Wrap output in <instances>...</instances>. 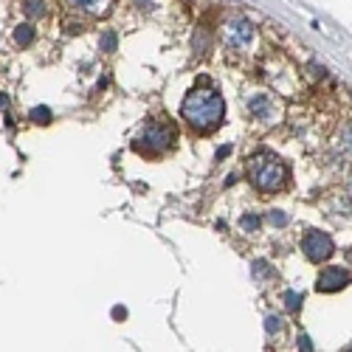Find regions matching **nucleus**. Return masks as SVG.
I'll return each instance as SVG.
<instances>
[{
  "instance_id": "f257e3e1",
  "label": "nucleus",
  "mask_w": 352,
  "mask_h": 352,
  "mask_svg": "<svg viewBox=\"0 0 352 352\" xmlns=\"http://www.w3.org/2000/svg\"><path fill=\"white\" fill-rule=\"evenodd\" d=\"M184 119L200 130V133H212L220 127L223 116H226V102L223 96L214 91V87H197V91H192L186 99H184Z\"/></svg>"
},
{
  "instance_id": "f03ea898",
  "label": "nucleus",
  "mask_w": 352,
  "mask_h": 352,
  "mask_svg": "<svg viewBox=\"0 0 352 352\" xmlns=\"http://www.w3.org/2000/svg\"><path fill=\"white\" fill-rule=\"evenodd\" d=\"M248 175H251V184L259 192H279L282 184L287 181V172L285 164L268 153H259L248 161Z\"/></svg>"
},
{
  "instance_id": "7ed1b4c3",
  "label": "nucleus",
  "mask_w": 352,
  "mask_h": 352,
  "mask_svg": "<svg viewBox=\"0 0 352 352\" xmlns=\"http://www.w3.org/2000/svg\"><path fill=\"white\" fill-rule=\"evenodd\" d=\"M172 141H175V130L166 122L153 119V122H146L141 127V133L133 138V146L144 155H161L172 146Z\"/></svg>"
},
{
  "instance_id": "20e7f679",
  "label": "nucleus",
  "mask_w": 352,
  "mask_h": 352,
  "mask_svg": "<svg viewBox=\"0 0 352 352\" xmlns=\"http://www.w3.org/2000/svg\"><path fill=\"white\" fill-rule=\"evenodd\" d=\"M302 251H305V256L310 262H324V259L333 256L336 245L330 240V234H324V231H307L305 240H302Z\"/></svg>"
},
{
  "instance_id": "39448f33",
  "label": "nucleus",
  "mask_w": 352,
  "mask_h": 352,
  "mask_svg": "<svg viewBox=\"0 0 352 352\" xmlns=\"http://www.w3.org/2000/svg\"><path fill=\"white\" fill-rule=\"evenodd\" d=\"M223 37H226V43H228L231 48H248V45L254 43V25H251L248 20L237 17V20H231V23L226 25Z\"/></svg>"
},
{
  "instance_id": "423d86ee",
  "label": "nucleus",
  "mask_w": 352,
  "mask_h": 352,
  "mask_svg": "<svg viewBox=\"0 0 352 352\" xmlns=\"http://www.w3.org/2000/svg\"><path fill=\"white\" fill-rule=\"evenodd\" d=\"M245 110L254 116L256 122H265V124H274L279 119V107L271 96H251L245 102Z\"/></svg>"
},
{
  "instance_id": "0eeeda50",
  "label": "nucleus",
  "mask_w": 352,
  "mask_h": 352,
  "mask_svg": "<svg viewBox=\"0 0 352 352\" xmlns=\"http://www.w3.org/2000/svg\"><path fill=\"white\" fill-rule=\"evenodd\" d=\"M349 282H352L349 271H344V268H327V271H321V276L316 282V290L318 293H336V290H344Z\"/></svg>"
},
{
  "instance_id": "6e6552de",
  "label": "nucleus",
  "mask_w": 352,
  "mask_h": 352,
  "mask_svg": "<svg viewBox=\"0 0 352 352\" xmlns=\"http://www.w3.org/2000/svg\"><path fill=\"white\" fill-rule=\"evenodd\" d=\"M74 6L85 9V12H94V14H104L107 6H110V0H71Z\"/></svg>"
},
{
  "instance_id": "1a4fd4ad",
  "label": "nucleus",
  "mask_w": 352,
  "mask_h": 352,
  "mask_svg": "<svg viewBox=\"0 0 352 352\" xmlns=\"http://www.w3.org/2000/svg\"><path fill=\"white\" fill-rule=\"evenodd\" d=\"M25 14L28 17H43L45 14V0H25Z\"/></svg>"
},
{
  "instance_id": "9d476101",
  "label": "nucleus",
  "mask_w": 352,
  "mask_h": 352,
  "mask_svg": "<svg viewBox=\"0 0 352 352\" xmlns=\"http://www.w3.org/2000/svg\"><path fill=\"white\" fill-rule=\"evenodd\" d=\"M285 307H287L290 313H299V310H302V293L287 290V293H285Z\"/></svg>"
},
{
  "instance_id": "9b49d317",
  "label": "nucleus",
  "mask_w": 352,
  "mask_h": 352,
  "mask_svg": "<svg viewBox=\"0 0 352 352\" xmlns=\"http://www.w3.org/2000/svg\"><path fill=\"white\" fill-rule=\"evenodd\" d=\"M240 226H243V231H248V234H256V231H259V226H262V220H259L256 214H245V217L240 220Z\"/></svg>"
},
{
  "instance_id": "f8f14e48",
  "label": "nucleus",
  "mask_w": 352,
  "mask_h": 352,
  "mask_svg": "<svg viewBox=\"0 0 352 352\" xmlns=\"http://www.w3.org/2000/svg\"><path fill=\"white\" fill-rule=\"evenodd\" d=\"M14 40H17L20 45H28V43H32V40H34L32 25H20V28H17V34H14Z\"/></svg>"
},
{
  "instance_id": "ddd939ff",
  "label": "nucleus",
  "mask_w": 352,
  "mask_h": 352,
  "mask_svg": "<svg viewBox=\"0 0 352 352\" xmlns=\"http://www.w3.org/2000/svg\"><path fill=\"white\" fill-rule=\"evenodd\" d=\"M32 119H34L37 124H45V122L51 119V110H48V107H34V110H32Z\"/></svg>"
},
{
  "instance_id": "4468645a",
  "label": "nucleus",
  "mask_w": 352,
  "mask_h": 352,
  "mask_svg": "<svg viewBox=\"0 0 352 352\" xmlns=\"http://www.w3.org/2000/svg\"><path fill=\"white\" fill-rule=\"evenodd\" d=\"M268 223H271V226H287V214H282V212H271V214H268Z\"/></svg>"
},
{
  "instance_id": "2eb2a0df",
  "label": "nucleus",
  "mask_w": 352,
  "mask_h": 352,
  "mask_svg": "<svg viewBox=\"0 0 352 352\" xmlns=\"http://www.w3.org/2000/svg\"><path fill=\"white\" fill-rule=\"evenodd\" d=\"M265 330H268V333H276V330H279V318H276V316H268V318H265Z\"/></svg>"
},
{
  "instance_id": "dca6fc26",
  "label": "nucleus",
  "mask_w": 352,
  "mask_h": 352,
  "mask_svg": "<svg viewBox=\"0 0 352 352\" xmlns=\"http://www.w3.org/2000/svg\"><path fill=\"white\" fill-rule=\"evenodd\" d=\"M102 48H104V51L116 48V34H113V32H107V34H104V40H102Z\"/></svg>"
},
{
  "instance_id": "f3484780",
  "label": "nucleus",
  "mask_w": 352,
  "mask_h": 352,
  "mask_svg": "<svg viewBox=\"0 0 352 352\" xmlns=\"http://www.w3.org/2000/svg\"><path fill=\"white\" fill-rule=\"evenodd\" d=\"M228 153H231V146H228V144H226V146H220V150H217V161H220V158H226Z\"/></svg>"
},
{
  "instance_id": "a211bd4d",
  "label": "nucleus",
  "mask_w": 352,
  "mask_h": 352,
  "mask_svg": "<svg viewBox=\"0 0 352 352\" xmlns=\"http://www.w3.org/2000/svg\"><path fill=\"white\" fill-rule=\"evenodd\" d=\"M299 344H302V349H313V346H310V338H307V336H302V338H299Z\"/></svg>"
},
{
  "instance_id": "6ab92c4d",
  "label": "nucleus",
  "mask_w": 352,
  "mask_h": 352,
  "mask_svg": "<svg viewBox=\"0 0 352 352\" xmlns=\"http://www.w3.org/2000/svg\"><path fill=\"white\" fill-rule=\"evenodd\" d=\"M346 135H349V150H352V130H349V133H346Z\"/></svg>"
},
{
  "instance_id": "aec40b11",
  "label": "nucleus",
  "mask_w": 352,
  "mask_h": 352,
  "mask_svg": "<svg viewBox=\"0 0 352 352\" xmlns=\"http://www.w3.org/2000/svg\"><path fill=\"white\" fill-rule=\"evenodd\" d=\"M6 104V96H0V107H3Z\"/></svg>"
}]
</instances>
